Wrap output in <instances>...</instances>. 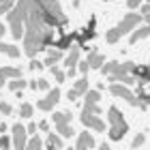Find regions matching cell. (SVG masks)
<instances>
[{"label": "cell", "instance_id": "cell-1", "mask_svg": "<svg viewBox=\"0 0 150 150\" xmlns=\"http://www.w3.org/2000/svg\"><path fill=\"white\" fill-rule=\"evenodd\" d=\"M54 43H56L54 41V28H50L45 24L41 6L32 0L28 15H26V22H24V54L35 58L39 52L47 50Z\"/></svg>", "mask_w": 150, "mask_h": 150}, {"label": "cell", "instance_id": "cell-2", "mask_svg": "<svg viewBox=\"0 0 150 150\" xmlns=\"http://www.w3.org/2000/svg\"><path fill=\"white\" fill-rule=\"evenodd\" d=\"M30 2L32 0H17L15 6L6 13V22H9L13 39H24V22H26V15H28Z\"/></svg>", "mask_w": 150, "mask_h": 150}, {"label": "cell", "instance_id": "cell-3", "mask_svg": "<svg viewBox=\"0 0 150 150\" xmlns=\"http://www.w3.org/2000/svg\"><path fill=\"white\" fill-rule=\"evenodd\" d=\"M107 122H110V129H107L110 139H112V142H120V139L127 135L129 125H127V120L122 118V114H120L118 107L112 105L110 110H107Z\"/></svg>", "mask_w": 150, "mask_h": 150}, {"label": "cell", "instance_id": "cell-4", "mask_svg": "<svg viewBox=\"0 0 150 150\" xmlns=\"http://www.w3.org/2000/svg\"><path fill=\"white\" fill-rule=\"evenodd\" d=\"M110 92L114 94V97H120V99H125L129 105H133V107H137L139 105V99L135 97V94L129 90V86H125V84H118V81H116V84H112L110 86Z\"/></svg>", "mask_w": 150, "mask_h": 150}, {"label": "cell", "instance_id": "cell-5", "mask_svg": "<svg viewBox=\"0 0 150 150\" xmlns=\"http://www.w3.org/2000/svg\"><path fill=\"white\" fill-rule=\"evenodd\" d=\"M35 2L41 6V9L43 11H47V13H52V15H56L60 22H62L64 26H67V22H69V19H67V15L62 13V6H60V2L58 0H35Z\"/></svg>", "mask_w": 150, "mask_h": 150}, {"label": "cell", "instance_id": "cell-6", "mask_svg": "<svg viewBox=\"0 0 150 150\" xmlns=\"http://www.w3.org/2000/svg\"><path fill=\"white\" fill-rule=\"evenodd\" d=\"M28 146V129L17 125H13V150H26Z\"/></svg>", "mask_w": 150, "mask_h": 150}, {"label": "cell", "instance_id": "cell-7", "mask_svg": "<svg viewBox=\"0 0 150 150\" xmlns=\"http://www.w3.org/2000/svg\"><path fill=\"white\" fill-rule=\"evenodd\" d=\"M79 54H81V45L73 43V45H71V52H69V56L64 58V67H67V77H73V75H75V67L79 64Z\"/></svg>", "mask_w": 150, "mask_h": 150}, {"label": "cell", "instance_id": "cell-8", "mask_svg": "<svg viewBox=\"0 0 150 150\" xmlns=\"http://www.w3.org/2000/svg\"><path fill=\"white\" fill-rule=\"evenodd\" d=\"M139 22H144V17H142V13H129V15L122 17V22H120V32L122 35H127V32H133L135 28L139 26Z\"/></svg>", "mask_w": 150, "mask_h": 150}, {"label": "cell", "instance_id": "cell-9", "mask_svg": "<svg viewBox=\"0 0 150 150\" xmlns=\"http://www.w3.org/2000/svg\"><path fill=\"white\" fill-rule=\"evenodd\" d=\"M79 120H81V125H84V127L92 129V131H105V122L101 120L97 114H88V112H81V114H79Z\"/></svg>", "mask_w": 150, "mask_h": 150}, {"label": "cell", "instance_id": "cell-10", "mask_svg": "<svg viewBox=\"0 0 150 150\" xmlns=\"http://www.w3.org/2000/svg\"><path fill=\"white\" fill-rule=\"evenodd\" d=\"M58 101H60V88H54V90H47V97L45 99L37 101V107H39V110H43V112H52L54 105H56Z\"/></svg>", "mask_w": 150, "mask_h": 150}, {"label": "cell", "instance_id": "cell-11", "mask_svg": "<svg viewBox=\"0 0 150 150\" xmlns=\"http://www.w3.org/2000/svg\"><path fill=\"white\" fill-rule=\"evenodd\" d=\"M94 148V137L88 131H81L77 135V144H75V150H92Z\"/></svg>", "mask_w": 150, "mask_h": 150}, {"label": "cell", "instance_id": "cell-12", "mask_svg": "<svg viewBox=\"0 0 150 150\" xmlns=\"http://www.w3.org/2000/svg\"><path fill=\"white\" fill-rule=\"evenodd\" d=\"M22 77V69H17V67H2L0 69V88L4 86L6 79H17Z\"/></svg>", "mask_w": 150, "mask_h": 150}, {"label": "cell", "instance_id": "cell-13", "mask_svg": "<svg viewBox=\"0 0 150 150\" xmlns=\"http://www.w3.org/2000/svg\"><path fill=\"white\" fill-rule=\"evenodd\" d=\"M86 92H88V77L77 79V81H75V86L69 90V101H75L77 97H81V94H86Z\"/></svg>", "mask_w": 150, "mask_h": 150}, {"label": "cell", "instance_id": "cell-14", "mask_svg": "<svg viewBox=\"0 0 150 150\" xmlns=\"http://www.w3.org/2000/svg\"><path fill=\"white\" fill-rule=\"evenodd\" d=\"M88 64H90V69H101V67L105 64V56L103 54H99V52H88Z\"/></svg>", "mask_w": 150, "mask_h": 150}, {"label": "cell", "instance_id": "cell-15", "mask_svg": "<svg viewBox=\"0 0 150 150\" xmlns=\"http://www.w3.org/2000/svg\"><path fill=\"white\" fill-rule=\"evenodd\" d=\"M60 60H62V50L56 47V50H52L50 54H47V58L43 60V62H45V67L52 69V67H56V62H60Z\"/></svg>", "mask_w": 150, "mask_h": 150}, {"label": "cell", "instance_id": "cell-16", "mask_svg": "<svg viewBox=\"0 0 150 150\" xmlns=\"http://www.w3.org/2000/svg\"><path fill=\"white\" fill-rule=\"evenodd\" d=\"M146 37H150V26H148V24L144 26V28H135V30L131 32V39H129V41H131V43L135 45V43H137V41L146 39Z\"/></svg>", "mask_w": 150, "mask_h": 150}, {"label": "cell", "instance_id": "cell-17", "mask_svg": "<svg viewBox=\"0 0 150 150\" xmlns=\"http://www.w3.org/2000/svg\"><path fill=\"white\" fill-rule=\"evenodd\" d=\"M73 41H75V35L71 32V35H62V37H60V39H58V41H56L54 45H56L58 50H71Z\"/></svg>", "mask_w": 150, "mask_h": 150}, {"label": "cell", "instance_id": "cell-18", "mask_svg": "<svg viewBox=\"0 0 150 150\" xmlns=\"http://www.w3.org/2000/svg\"><path fill=\"white\" fill-rule=\"evenodd\" d=\"M56 129H58V135H62V137H71V135L75 133L69 122H56Z\"/></svg>", "mask_w": 150, "mask_h": 150}, {"label": "cell", "instance_id": "cell-19", "mask_svg": "<svg viewBox=\"0 0 150 150\" xmlns=\"http://www.w3.org/2000/svg\"><path fill=\"white\" fill-rule=\"evenodd\" d=\"M120 37H122L120 28H112V30H110V32L105 35V41H107L110 45H114V43H118V41H120Z\"/></svg>", "mask_w": 150, "mask_h": 150}, {"label": "cell", "instance_id": "cell-20", "mask_svg": "<svg viewBox=\"0 0 150 150\" xmlns=\"http://www.w3.org/2000/svg\"><path fill=\"white\" fill-rule=\"evenodd\" d=\"M26 86H28V81H26V79H22V77H17V79H11V81H9V88H11L13 92H17V90H24Z\"/></svg>", "mask_w": 150, "mask_h": 150}, {"label": "cell", "instance_id": "cell-21", "mask_svg": "<svg viewBox=\"0 0 150 150\" xmlns=\"http://www.w3.org/2000/svg\"><path fill=\"white\" fill-rule=\"evenodd\" d=\"M2 54H6L9 58H17L19 56V47L17 45H6V43H2Z\"/></svg>", "mask_w": 150, "mask_h": 150}, {"label": "cell", "instance_id": "cell-22", "mask_svg": "<svg viewBox=\"0 0 150 150\" xmlns=\"http://www.w3.org/2000/svg\"><path fill=\"white\" fill-rule=\"evenodd\" d=\"M26 150H43V142L39 139V135H35V137L28 139V146H26Z\"/></svg>", "mask_w": 150, "mask_h": 150}, {"label": "cell", "instance_id": "cell-23", "mask_svg": "<svg viewBox=\"0 0 150 150\" xmlns=\"http://www.w3.org/2000/svg\"><path fill=\"white\" fill-rule=\"evenodd\" d=\"M47 144H52L54 148H62V135L50 133V135H47Z\"/></svg>", "mask_w": 150, "mask_h": 150}, {"label": "cell", "instance_id": "cell-24", "mask_svg": "<svg viewBox=\"0 0 150 150\" xmlns=\"http://www.w3.org/2000/svg\"><path fill=\"white\" fill-rule=\"evenodd\" d=\"M56 122H71V114L69 112H56L54 114V125Z\"/></svg>", "mask_w": 150, "mask_h": 150}, {"label": "cell", "instance_id": "cell-25", "mask_svg": "<svg viewBox=\"0 0 150 150\" xmlns=\"http://www.w3.org/2000/svg\"><path fill=\"white\" fill-rule=\"evenodd\" d=\"M52 75H54V79H56V81H60V84L67 79V73L62 69H58V67H52Z\"/></svg>", "mask_w": 150, "mask_h": 150}, {"label": "cell", "instance_id": "cell-26", "mask_svg": "<svg viewBox=\"0 0 150 150\" xmlns=\"http://www.w3.org/2000/svg\"><path fill=\"white\" fill-rule=\"evenodd\" d=\"M94 37V30H84V32H81V35H79V41H77V45H86V41H90Z\"/></svg>", "mask_w": 150, "mask_h": 150}, {"label": "cell", "instance_id": "cell-27", "mask_svg": "<svg viewBox=\"0 0 150 150\" xmlns=\"http://www.w3.org/2000/svg\"><path fill=\"white\" fill-rule=\"evenodd\" d=\"M81 112H88V114H97V116H99V114H103V112H101V107H99V103H86Z\"/></svg>", "mask_w": 150, "mask_h": 150}, {"label": "cell", "instance_id": "cell-28", "mask_svg": "<svg viewBox=\"0 0 150 150\" xmlns=\"http://www.w3.org/2000/svg\"><path fill=\"white\" fill-rule=\"evenodd\" d=\"M99 99H101L99 90H88L86 92V103H99Z\"/></svg>", "mask_w": 150, "mask_h": 150}, {"label": "cell", "instance_id": "cell-29", "mask_svg": "<svg viewBox=\"0 0 150 150\" xmlns=\"http://www.w3.org/2000/svg\"><path fill=\"white\" fill-rule=\"evenodd\" d=\"M139 13H142V17H144V22L150 26V2L142 4V6H139Z\"/></svg>", "mask_w": 150, "mask_h": 150}, {"label": "cell", "instance_id": "cell-30", "mask_svg": "<svg viewBox=\"0 0 150 150\" xmlns=\"http://www.w3.org/2000/svg\"><path fill=\"white\" fill-rule=\"evenodd\" d=\"M32 110H35V107H32L30 103H24L22 107H19V116H22V118H30V116H32Z\"/></svg>", "mask_w": 150, "mask_h": 150}, {"label": "cell", "instance_id": "cell-31", "mask_svg": "<svg viewBox=\"0 0 150 150\" xmlns=\"http://www.w3.org/2000/svg\"><path fill=\"white\" fill-rule=\"evenodd\" d=\"M144 142H146V135H144V133H137V135L133 137V142H131V148H139Z\"/></svg>", "mask_w": 150, "mask_h": 150}, {"label": "cell", "instance_id": "cell-32", "mask_svg": "<svg viewBox=\"0 0 150 150\" xmlns=\"http://www.w3.org/2000/svg\"><path fill=\"white\" fill-rule=\"evenodd\" d=\"M11 144H13L11 137H6V135H0V148H2V150H13Z\"/></svg>", "mask_w": 150, "mask_h": 150}, {"label": "cell", "instance_id": "cell-33", "mask_svg": "<svg viewBox=\"0 0 150 150\" xmlns=\"http://www.w3.org/2000/svg\"><path fill=\"white\" fill-rule=\"evenodd\" d=\"M13 112V107L9 105V103H2V101H0V114H4V116H9Z\"/></svg>", "mask_w": 150, "mask_h": 150}, {"label": "cell", "instance_id": "cell-34", "mask_svg": "<svg viewBox=\"0 0 150 150\" xmlns=\"http://www.w3.org/2000/svg\"><path fill=\"white\" fill-rule=\"evenodd\" d=\"M43 67H45V62H39V60H32V62H30V69L32 71H41Z\"/></svg>", "mask_w": 150, "mask_h": 150}, {"label": "cell", "instance_id": "cell-35", "mask_svg": "<svg viewBox=\"0 0 150 150\" xmlns=\"http://www.w3.org/2000/svg\"><path fill=\"white\" fill-rule=\"evenodd\" d=\"M127 6H129V9H139L142 0H127Z\"/></svg>", "mask_w": 150, "mask_h": 150}, {"label": "cell", "instance_id": "cell-36", "mask_svg": "<svg viewBox=\"0 0 150 150\" xmlns=\"http://www.w3.org/2000/svg\"><path fill=\"white\" fill-rule=\"evenodd\" d=\"M37 86H39V90H50V84H47V79H39Z\"/></svg>", "mask_w": 150, "mask_h": 150}, {"label": "cell", "instance_id": "cell-37", "mask_svg": "<svg viewBox=\"0 0 150 150\" xmlns=\"http://www.w3.org/2000/svg\"><path fill=\"white\" fill-rule=\"evenodd\" d=\"M77 67H79V71H81V73H84V75L88 73V69H90V64H88V60H84V62H79Z\"/></svg>", "mask_w": 150, "mask_h": 150}, {"label": "cell", "instance_id": "cell-38", "mask_svg": "<svg viewBox=\"0 0 150 150\" xmlns=\"http://www.w3.org/2000/svg\"><path fill=\"white\" fill-rule=\"evenodd\" d=\"M26 129H28V133H30V135H35V133H37V125H35V122H30V125L26 127Z\"/></svg>", "mask_w": 150, "mask_h": 150}, {"label": "cell", "instance_id": "cell-39", "mask_svg": "<svg viewBox=\"0 0 150 150\" xmlns=\"http://www.w3.org/2000/svg\"><path fill=\"white\" fill-rule=\"evenodd\" d=\"M39 129H41V131H47V129H50V122H47V120L39 122Z\"/></svg>", "mask_w": 150, "mask_h": 150}, {"label": "cell", "instance_id": "cell-40", "mask_svg": "<svg viewBox=\"0 0 150 150\" xmlns=\"http://www.w3.org/2000/svg\"><path fill=\"white\" fill-rule=\"evenodd\" d=\"M28 86L32 88V90H37V88H39V86H37V79H30V81H28Z\"/></svg>", "mask_w": 150, "mask_h": 150}, {"label": "cell", "instance_id": "cell-41", "mask_svg": "<svg viewBox=\"0 0 150 150\" xmlns=\"http://www.w3.org/2000/svg\"><path fill=\"white\" fill-rule=\"evenodd\" d=\"M99 150H110V144H105V142H103V144L99 146Z\"/></svg>", "mask_w": 150, "mask_h": 150}, {"label": "cell", "instance_id": "cell-42", "mask_svg": "<svg viewBox=\"0 0 150 150\" xmlns=\"http://www.w3.org/2000/svg\"><path fill=\"white\" fill-rule=\"evenodd\" d=\"M2 35H4V26L0 24V39H2Z\"/></svg>", "mask_w": 150, "mask_h": 150}, {"label": "cell", "instance_id": "cell-43", "mask_svg": "<svg viewBox=\"0 0 150 150\" xmlns=\"http://www.w3.org/2000/svg\"><path fill=\"white\" fill-rule=\"evenodd\" d=\"M45 150H56V148H54L52 144H47V148H45Z\"/></svg>", "mask_w": 150, "mask_h": 150}, {"label": "cell", "instance_id": "cell-44", "mask_svg": "<svg viewBox=\"0 0 150 150\" xmlns=\"http://www.w3.org/2000/svg\"><path fill=\"white\" fill-rule=\"evenodd\" d=\"M73 4H75V6H77V4H79V0H73Z\"/></svg>", "mask_w": 150, "mask_h": 150}, {"label": "cell", "instance_id": "cell-45", "mask_svg": "<svg viewBox=\"0 0 150 150\" xmlns=\"http://www.w3.org/2000/svg\"><path fill=\"white\" fill-rule=\"evenodd\" d=\"M146 2H150V0H146Z\"/></svg>", "mask_w": 150, "mask_h": 150}]
</instances>
